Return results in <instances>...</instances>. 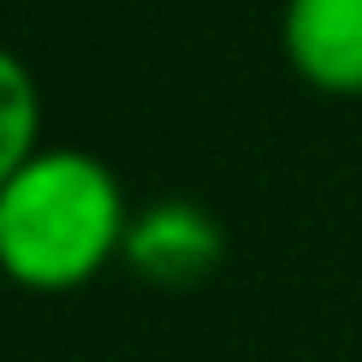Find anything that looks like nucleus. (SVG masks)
Listing matches in <instances>:
<instances>
[{
  "instance_id": "nucleus-2",
  "label": "nucleus",
  "mask_w": 362,
  "mask_h": 362,
  "mask_svg": "<svg viewBox=\"0 0 362 362\" xmlns=\"http://www.w3.org/2000/svg\"><path fill=\"white\" fill-rule=\"evenodd\" d=\"M119 255H125L131 274H143L148 285H160V291H185V285H202L220 267L226 232H220V220L208 214V208L167 196V202H148L143 214L131 220L125 250H119Z\"/></svg>"
},
{
  "instance_id": "nucleus-3",
  "label": "nucleus",
  "mask_w": 362,
  "mask_h": 362,
  "mask_svg": "<svg viewBox=\"0 0 362 362\" xmlns=\"http://www.w3.org/2000/svg\"><path fill=\"white\" fill-rule=\"evenodd\" d=\"M285 59L327 95H362V0H285Z\"/></svg>"
},
{
  "instance_id": "nucleus-4",
  "label": "nucleus",
  "mask_w": 362,
  "mask_h": 362,
  "mask_svg": "<svg viewBox=\"0 0 362 362\" xmlns=\"http://www.w3.org/2000/svg\"><path fill=\"white\" fill-rule=\"evenodd\" d=\"M42 148V95L30 66L12 48H0V190L6 178Z\"/></svg>"
},
{
  "instance_id": "nucleus-1",
  "label": "nucleus",
  "mask_w": 362,
  "mask_h": 362,
  "mask_svg": "<svg viewBox=\"0 0 362 362\" xmlns=\"http://www.w3.org/2000/svg\"><path fill=\"white\" fill-rule=\"evenodd\" d=\"M125 232V190L83 148H36L0 190V274L30 291L89 285Z\"/></svg>"
}]
</instances>
